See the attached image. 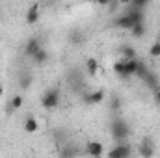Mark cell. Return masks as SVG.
<instances>
[{"label":"cell","mask_w":160,"mask_h":158,"mask_svg":"<svg viewBox=\"0 0 160 158\" xmlns=\"http://www.w3.org/2000/svg\"><path fill=\"white\" fill-rule=\"evenodd\" d=\"M41 104H43L45 110H54V108H58V104H60V91H58L56 87L47 89V91L41 95Z\"/></svg>","instance_id":"3"},{"label":"cell","mask_w":160,"mask_h":158,"mask_svg":"<svg viewBox=\"0 0 160 158\" xmlns=\"http://www.w3.org/2000/svg\"><path fill=\"white\" fill-rule=\"evenodd\" d=\"M24 21H26V24H30V26L39 21V6H38V4H32V6L28 7V11H26V15H24Z\"/></svg>","instance_id":"12"},{"label":"cell","mask_w":160,"mask_h":158,"mask_svg":"<svg viewBox=\"0 0 160 158\" xmlns=\"http://www.w3.org/2000/svg\"><path fill=\"white\" fill-rule=\"evenodd\" d=\"M140 22H143V11H138V9H130V11H127V13H123V15H118L116 19H114V26L116 28H119V30H132L136 24H140Z\"/></svg>","instance_id":"1"},{"label":"cell","mask_w":160,"mask_h":158,"mask_svg":"<svg viewBox=\"0 0 160 158\" xmlns=\"http://www.w3.org/2000/svg\"><path fill=\"white\" fill-rule=\"evenodd\" d=\"M4 95V87H2V84H0V97Z\"/></svg>","instance_id":"24"},{"label":"cell","mask_w":160,"mask_h":158,"mask_svg":"<svg viewBox=\"0 0 160 158\" xmlns=\"http://www.w3.org/2000/svg\"><path fill=\"white\" fill-rule=\"evenodd\" d=\"M41 48H43V47H41V41L38 39V37H30V39L26 41V45H24V54L32 58V56H36V54L39 52Z\"/></svg>","instance_id":"7"},{"label":"cell","mask_w":160,"mask_h":158,"mask_svg":"<svg viewBox=\"0 0 160 158\" xmlns=\"http://www.w3.org/2000/svg\"><path fill=\"white\" fill-rule=\"evenodd\" d=\"M147 6V0H134V2H130L128 4V7L130 9H138V11H143V7Z\"/></svg>","instance_id":"20"},{"label":"cell","mask_w":160,"mask_h":158,"mask_svg":"<svg viewBox=\"0 0 160 158\" xmlns=\"http://www.w3.org/2000/svg\"><path fill=\"white\" fill-rule=\"evenodd\" d=\"M149 56L151 58H160V45L158 43H153L149 47Z\"/></svg>","instance_id":"21"},{"label":"cell","mask_w":160,"mask_h":158,"mask_svg":"<svg viewBox=\"0 0 160 158\" xmlns=\"http://www.w3.org/2000/svg\"><path fill=\"white\" fill-rule=\"evenodd\" d=\"M112 69H114V73L118 75V77H121V78H125V63L121 62V60H118L114 65H112Z\"/></svg>","instance_id":"19"},{"label":"cell","mask_w":160,"mask_h":158,"mask_svg":"<svg viewBox=\"0 0 160 158\" xmlns=\"http://www.w3.org/2000/svg\"><path fill=\"white\" fill-rule=\"evenodd\" d=\"M121 62L125 63V78H130V77H136V71H138V65H140V60H125L119 58Z\"/></svg>","instance_id":"9"},{"label":"cell","mask_w":160,"mask_h":158,"mask_svg":"<svg viewBox=\"0 0 160 158\" xmlns=\"http://www.w3.org/2000/svg\"><path fill=\"white\" fill-rule=\"evenodd\" d=\"M119 108H121L119 97H114V99H112V110H119Z\"/></svg>","instance_id":"22"},{"label":"cell","mask_w":160,"mask_h":158,"mask_svg":"<svg viewBox=\"0 0 160 158\" xmlns=\"http://www.w3.org/2000/svg\"><path fill=\"white\" fill-rule=\"evenodd\" d=\"M121 58H125V60H136V50L132 47L125 45V47H121Z\"/></svg>","instance_id":"17"},{"label":"cell","mask_w":160,"mask_h":158,"mask_svg":"<svg viewBox=\"0 0 160 158\" xmlns=\"http://www.w3.org/2000/svg\"><path fill=\"white\" fill-rule=\"evenodd\" d=\"M157 43L160 45V32H158V37H157Z\"/></svg>","instance_id":"25"},{"label":"cell","mask_w":160,"mask_h":158,"mask_svg":"<svg viewBox=\"0 0 160 158\" xmlns=\"http://www.w3.org/2000/svg\"><path fill=\"white\" fill-rule=\"evenodd\" d=\"M138 155L142 158H155V141H153L149 136H145V138L140 141V145H138Z\"/></svg>","instance_id":"5"},{"label":"cell","mask_w":160,"mask_h":158,"mask_svg":"<svg viewBox=\"0 0 160 158\" xmlns=\"http://www.w3.org/2000/svg\"><path fill=\"white\" fill-rule=\"evenodd\" d=\"M48 60H50V54H48L45 48H41V50L38 52V54H36V56H32V62H34L36 65H45Z\"/></svg>","instance_id":"14"},{"label":"cell","mask_w":160,"mask_h":158,"mask_svg":"<svg viewBox=\"0 0 160 158\" xmlns=\"http://www.w3.org/2000/svg\"><path fill=\"white\" fill-rule=\"evenodd\" d=\"M130 36H132V37H136V39L143 37V36H145V24H143V22L136 24V26H134V28L130 30Z\"/></svg>","instance_id":"18"},{"label":"cell","mask_w":160,"mask_h":158,"mask_svg":"<svg viewBox=\"0 0 160 158\" xmlns=\"http://www.w3.org/2000/svg\"><path fill=\"white\" fill-rule=\"evenodd\" d=\"M22 104H24V97H22L21 93L13 95V97H11V101H9V108H11V110H21V108H22Z\"/></svg>","instance_id":"16"},{"label":"cell","mask_w":160,"mask_h":158,"mask_svg":"<svg viewBox=\"0 0 160 158\" xmlns=\"http://www.w3.org/2000/svg\"><path fill=\"white\" fill-rule=\"evenodd\" d=\"M22 130L26 134H36L39 130V121L36 119V116H26L24 123H22Z\"/></svg>","instance_id":"8"},{"label":"cell","mask_w":160,"mask_h":158,"mask_svg":"<svg viewBox=\"0 0 160 158\" xmlns=\"http://www.w3.org/2000/svg\"><path fill=\"white\" fill-rule=\"evenodd\" d=\"M32 82H34V77H32V75H28V73L21 75V77H19V89H22V91L30 89V87H32Z\"/></svg>","instance_id":"15"},{"label":"cell","mask_w":160,"mask_h":158,"mask_svg":"<svg viewBox=\"0 0 160 158\" xmlns=\"http://www.w3.org/2000/svg\"><path fill=\"white\" fill-rule=\"evenodd\" d=\"M155 101H157V102L160 104V87L157 89V91H155Z\"/></svg>","instance_id":"23"},{"label":"cell","mask_w":160,"mask_h":158,"mask_svg":"<svg viewBox=\"0 0 160 158\" xmlns=\"http://www.w3.org/2000/svg\"><path fill=\"white\" fill-rule=\"evenodd\" d=\"M110 134H112V138H114L118 143H121V141H125V138L130 134V126H128V123L123 117H114L110 121Z\"/></svg>","instance_id":"2"},{"label":"cell","mask_w":160,"mask_h":158,"mask_svg":"<svg viewBox=\"0 0 160 158\" xmlns=\"http://www.w3.org/2000/svg\"><path fill=\"white\" fill-rule=\"evenodd\" d=\"M102 101H104V91H102V89H95V91H91V93H88V95L84 97V102L89 104V106L101 104Z\"/></svg>","instance_id":"10"},{"label":"cell","mask_w":160,"mask_h":158,"mask_svg":"<svg viewBox=\"0 0 160 158\" xmlns=\"http://www.w3.org/2000/svg\"><path fill=\"white\" fill-rule=\"evenodd\" d=\"M132 156V147L127 143V141H121L116 147H112L108 153H106V158H130Z\"/></svg>","instance_id":"4"},{"label":"cell","mask_w":160,"mask_h":158,"mask_svg":"<svg viewBox=\"0 0 160 158\" xmlns=\"http://www.w3.org/2000/svg\"><path fill=\"white\" fill-rule=\"evenodd\" d=\"M84 32H80L78 28H73V30H69L67 32V41H69V45H73V47H80L82 43H84Z\"/></svg>","instance_id":"11"},{"label":"cell","mask_w":160,"mask_h":158,"mask_svg":"<svg viewBox=\"0 0 160 158\" xmlns=\"http://www.w3.org/2000/svg\"><path fill=\"white\" fill-rule=\"evenodd\" d=\"M99 69H101V63H99V60L97 58H88L86 60V71H88V75L89 77H95L97 73H99Z\"/></svg>","instance_id":"13"},{"label":"cell","mask_w":160,"mask_h":158,"mask_svg":"<svg viewBox=\"0 0 160 158\" xmlns=\"http://www.w3.org/2000/svg\"><path fill=\"white\" fill-rule=\"evenodd\" d=\"M86 153L91 158H101L104 155V145L101 141H97V140H91V141L86 143Z\"/></svg>","instance_id":"6"}]
</instances>
